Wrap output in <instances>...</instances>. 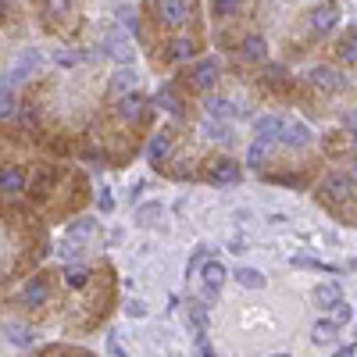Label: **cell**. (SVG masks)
Returning a JSON list of instances; mask_svg holds the SVG:
<instances>
[{"mask_svg": "<svg viewBox=\"0 0 357 357\" xmlns=\"http://www.w3.org/2000/svg\"><path fill=\"white\" fill-rule=\"evenodd\" d=\"M307 25H311L314 36L333 33V29L340 25V4H336V0H325V4H318V8L307 15Z\"/></svg>", "mask_w": 357, "mask_h": 357, "instance_id": "1", "label": "cell"}, {"mask_svg": "<svg viewBox=\"0 0 357 357\" xmlns=\"http://www.w3.org/2000/svg\"><path fill=\"white\" fill-rule=\"evenodd\" d=\"M193 11H197V4L193 0H158V15H161V22L165 25H186L190 18H193Z\"/></svg>", "mask_w": 357, "mask_h": 357, "instance_id": "2", "label": "cell"}, {"mask_svg": "<svg viewBox=\"0 0 357 357\" xmlns=\"http://www.w3.org/2000/svg\"><path fill=\"white\" fill-rule=\"evenodd\" d=\"M207 178H211L215 186H232V183H240V165L229 161V158H215L207 165Z\"/></svg>", "mask_w": 357, "mask_h": 357, "instance_id": "3", "label": "cell"}, {"mask_svg": "<svg viewBox=\"0 0 357 357\" xmlns=\"http://www.w3.org/2000/svg\"><path fill=\"white\" fill-rule=\"evenodd\" d=\"M307 82L318 86V89H325V93H336V89L343 86V75H340L336 68H329V65H314V68L307 72Z\"/></svg>", "mask_w": 357, "mask_h": 357, "instance_id": "4", "label": "cell"}, {"mask_svg": "<svg viewBox=\"0 0 357 357\" xmlns=\"http://www.w3.org/2000/svg\"><path fill=\"white\" fill-rule=\"evenodd\" d=\"M104 50L114 57L118 65H129L132 61V47H129V40L118 33V29H107V36H104Z\"/></svg>", "mask_w": 357, "mask_h": 357, "instance_id": "5", "label": "cell"}, {"mask_svg": "<svg viewBox=\"0 0 357 357\" xmlns=\"http://www.w3.org/2000/svg\"><path fill=\"white\" fill-rule=\"evenodd\" d=\"M200 279H204V289H207V296L215 301V296H218V289H222V282H225L229 275H225V268H222L218 261H204V264H200Z\"/></svg>", "mask_w": 357, "mask_h": 357, "instance_id": "6", "label": "cell"}, {"mask_svg": "<svg viewBox=\"0 0 357 357\" xmlns=\"http://www.w3.org/2000/svg\"><path fill=\"white\" fill-rule=\"evenodd\" d=\"M136 82H139V75L126 65V68H118L114 75H111V97L114 100H122V97H129V93H136Z\"/></svg>", "mask_w": 357, "mask_h": 357, "instance_id": "7", "label": "cell"}, {"mask_svg": "<svg viewBox=\"0 0 357 357\" xmlns=\"http://www.w3.org/2000/svg\"><path fill=\"white\" fill-rule=\"evenodd\" d=\"M40 65H43V57L36 54V50H22L18 57H15V68H11V82H18V79H29L33 72H40Z\"/></svg>", "mask_w": 357, "mask_h": 357, "instance_id": "8", "label": "cell"}, {"mask_svg": "<svg viewBox=\"0 0 357 357\" xmlns=\"http://www.w3.org/2000/svg\"><path fill=\"white\" fill-rule=\"evenodd\" d=\"M282 129H286V118H279V114H264L254 122V136H261V139H279Z\"/></svg>", "mask_w": 357, "mask_h": 357, "instance_id": "9", "label": "cell"}, {"mask_svg": "<svg viewBox=\"0 0 357 357\" xmlns=\"http://www.w3.org/2000/svg\"><path fill=\"white\" fill-rule=\"evenodd\" d=\"M22 301H25V307H43L47 304V275L29 279V286L22 289Z\"/></svg>", "mask_w": 357, "mask_h": 357, "instance_id": "10", "label": "cell"}, {"mask_svg": "<svg viewBox=\"0 0 357 357\" xmlns=\"http://www.w3.org/2000/svg\"><path fill=\"white\" fill-rule=\"evenodd\" d=\"M282 143H289V146H311V139H314V132L304 126V122H286V129H282V136H279Z\"/></svg>", "mask_w": 357, "mask_h": 357, "instance_id": "11", "label": "cell"}, {"mask_svg": "<svg viewBox=\"0 0 357 357\" xmlns=\"http://www.w3.org/2000/svg\"><path fill=\"white\" fill-rule=\"evenodd\" d=\"M22 190H25V172L22 168H4V172H0V193L18 197Z\"/></svg>", "mask_w": 357, "mask_h": 357, "instance_id": "12", "label": "cell"}, {"mask_svg": "<svg viewBox=\"0 0 357 357\" xmlns=\"http://www.w3.org/2000/svg\"><path fill=\"white\" fill-rule=\"evenodd\" d=\"M340 301H343V296H340V286H336V282H321V286H314V304H318L321 311H333Z\"/></svg>", "mask_w": 357, "mask_h": 357, "instance_id": "13", "label": "cell"}, {"mask_svg": "<svg viewBox=\"0 0 357 357\" xmlns=\"http://www.w3.org/2000/svg\"><path fill=\"white\" fill-rule=\"evenodd\" d=\"M215 79H218V65H215V61H200V65L193 68V75H190V82H193L197 89H211Z\"/></svg>", "mask_w": 357, "mask_h": 357, "instance_id": "14", "label": "cell"}, {"mask_svg": "<svg viewBox=\"0 0 357 357\" xmlns=\"http://www.w3.org/2000/svg\"><path fill=\"white\" fill-rule=\"evenodd\" d=\"M168 154H172V132H158V136L151 139V151H146V158H151L154 165H161Z\"/></svg>", "mask_w": 357, "mask_h": 357, "instance_id": "15", "label": "cell"}, {"mask_svg": "<svg viewBox=\"0 0 357 357\" xmlns=\"http://www.w3.org/2000/svg\"><path fill=\"white\" fill-rule=\"evenodd\" d=\"M143 97L139 93H129V97H122V107H118V114H122L126 118V122H139V118H143Z\"/></svg>", "mask_w": 357, "mask_h": 357, "instance_id": "16", "label": "cell"}, {"mask_svg": "<svg viewBox=\"0 0 357 357\" xmlns=\"http://www.w3.org/2000/svg\"><path fill=\"white\" fill-rule=\"evenodd\" d=\"M264 50H268V47H264L261 36H247L240 54H243V61H264Z\"/></svg>", "mask_w": 357, "mask_h": 357, "instance_id": "17", "label": "cell"}, {"mask_svg": "<svg viewBox=\"0 0 357 357\" xmlns=\"http://www.w3.org/2000/svg\"><path fill=\"white\" fill-rule=\"evenodd\" d=\"M236 282L247 286V289H261L264 286V275L257 272V268H240V272H236Z\"/></svg>", "mask_w": 357, "mask_h": 357, "instance_id": "18", "label": "cell"}, {"mask_svg": "<svg viewBox=\"0 0 357 357\" xmlns=\"http://www.w3.org/2000/svg\"><path fill=\"white\" fill-rule=\"evenodd\" d=\"M65 282L75 286V289L86 286V282H89V268H86V264H68V268H65Z\"/></svg>", "mask_w": 357, "mask_h": 357, "instance_id": "19", "label": "cell"}, {"mask_svg": "<svg viewBox=\"0 0 357 357\" xmlns=\"http://www.w3.org/2000/svg\"><path fill=\"white\" fill-rule=\"evenodd\" d=\"M247 161H250L254 168H261V165L268 161V139H261V136H257V139L250 143V151H247Z\"/></svg>", "mask_w": 357, "mask_h": 357, "instance_id": "20", "label": "cell"}, {"mask_svg": "<svg viewBox=\"0 0 357 357\" xmlns=\"http://www.w3.org/2000/svg\"><path fill=\"white\" fill-rule=\"evenodd\" d=\"M193 54H197V43L186 40V36L172 43V61H186V57H193Z\"/></svg>", "mask_w": 357, "mask_h": 357, "instance_id": "21", "label": "cell"}, {"mask_svg": "<svg viewBox=\"0 0 357 357\" xmlns=\"http://www.w3.org/2000/svg\"><path fill=\"white\" fill-rule=\"evenodd\" d=\"M154 104H158L161 111H168V114H178V111H183V104H178V97L172 93V89H161V93L154 97Z\"/></svg>", "mask_w": 357, "mask_h": 357, "instance_id": "22", "label": "cell"}, {"mask_svg": "<svg viewBox=\"0 0 357 357\" xmlns=\"http://www.w3.org/2000/svg\"><path fill=\"white\" fill-rule=\"evenodd\" d=\"M340 57L347 65H357V33H347L343 43H340Z\"/></svg>", "mask_w": 357, "mask_h": 357, "instance_id": "23", "label": "cell"}, {"mask_svg": "<svg viewBox=\"0 0 357 357\" xmlns=\"http://www.w3.org/2000/svg\"><path fill=\"white\" fill-rule=\"evenodd\" d=\"M336 329H340L336 321H318L314 329H311L314 333V343H333L336 340Z\"/></svg>", "mask_w": 357, "mask_h": 357, "instance_id": "24", "label": "cell"}, {"mask_svg": "<svg viewBox=\"0 0 357 357\" xmlns=\"http://www.w3.org/2000/svg\"><path fill=\"white\" fill-rule=\"evenodd\" d=\"M4 333H8V340L15 347H29V340H33V333H29L25 325H4Z\"/></svg>", "mask_w": 357, "mask_h": 357, "instance_id": "25", "label": "cell"}, {"mask_svg": "<svg viewBox=\"0 0 357 357\" xmlns=\"http://www.w3.org/2000/svg\"><path fill=\"white\" fill-rule=\"evenodd\" d=\"M158 215H161V204H143L136 211V225H154Z\"/></svg>", "mask_w": 357, "mask_h": 357, "instance_id": "26", "label": "cell"}, {"mask_svg": "<svg viewBox=\"0 0 357 357\" xmlns=\"http://www.w3.org/2000/svg\"><path fill=\"white\" fill-rule=\"evenodd\" d=\"M325 193H333V197H347V193H350V178H343V175L329 178V183H325Z\"/></svg>", "mask_w": 357, "mask_h": 357, "instance_id": "27", "label": "cell"}, {"mask_svg": "<svg viewBox=\"0 0 357 357\" xmlns=\"http://www.w3.org/2000/svg\"><path fill=\"white\" fill-rule=\"evenodd\" d=\"M204 132L211 136V139H222V143H232V129L229 126H218V122H207Z\"/></svg>", "mask_w": 357, "mask_h": 357, "instance_id": "28", "label": "cell"}, {"mask_svg": "<svg viewBox=\"0 0 357 357\" xmlns=\"http://www.w3.org/2000/svg\"><path fill=\"white\" fill-rule=\"evenodd\" d=\"M93 229H97V225H93V218H79V222L68 229V236H72V240H86V236L93 232Z\"/></svg>", "mask_w": 357, "mask_h": 357, "instance_id": "29", "label": "cell"}, {"mask_svg": "<svg viewBox=\"0 0 357 357\" xmlns=\"http://www.w3.org/2000/svg\"><path fill=\"white\" fill-rule=\"evenodd\" d=\"M15 107H18V104H15V97H11V89L0 86V118H11Z\"/></svg>", "mask_w": 357, "mask_h": 357, "instance_id": "30", "label": "cell"}, {"mask_svg": "<svg viewBox=\"0 0 357 357\" xmlns=\"http://www.w3.org/2000/svg\"><path fill=\"white\" fill-rule=\"evenodd\" d=\"M207 111H211L215 118H229V114H232V104H229L225 97H215L211 104H207Z\"/></svg>", "mask_w": 357, "mask_h": 357, "instance_id": "31", "label": "cell"}, {"mask_svg": "<svg viewBox=\"0 0 357 357\" xmlns=\"http://www.w3.org/2000/svg\"><path fill=\"white\" fill-rule=\"evenodd\" d=\"M236 8H240V0H215V11L218 15H232Z\"/></svg>", "mask_w": 357, "mask_h": 357, "instance_id": "32", "label": "cell"}, {"mask_svg": "<svg viewBox=\"0 0 357 357\" xmlns=\"http://www.w3.org/2000/svg\"><path fill=\"white\" fill-rule=\"evenodd\" d=\"M126 311H129V318H146V304L143 301H132Z\"/></svg>", "mask_w": 357, "mask_h": 357, "instance_id": "33", "label": "cell"}, {"mask_svg": "<svg viewBox=\"0 0 357 357\" xmlns=\"http://www.w3.org/2000/svg\"><path fill=\"white\" fill-rule=\"evenodd\" d=\"M68 11V0H50L47 4V15H65Z\"/></svg>", "mask_w": 357, "mask_h": 357, "instance_id": "34", "label": "cell"}, {"mask_svg": "<svg viewBox=\"0 0 357 357\" xmlns=\"http://www.w3.org/2000/svg\"><path fill=\"white\" fill-rule=\"evenodd\" d=\"M347 318H350V307H347V304L340 301V304H336V325H343Z\"/></svg>", "mask_w": 357, "mask_h": 357, "instance_id": "35", "label": "cell"}, {"mask_svg": "<svg viewBox=\"0 0 357 357\" xmlns=\"http://www.w3.org/2000/svg\"><path fill=\"white\" fill-rule=\"evenodd\" d=\"M100 211H114V197H111L107 190L100 193Z\"/></svg>", "mask_w": 357, "mask_h": 357, "instance_id": "36", "label": "cell"}, {"mask_svg": "<svg viewBox=\"0 0 357 357\" xmlns=\"http://www.w3.org/2000/svg\"><path fill=\"white\" fill-rule=\"evenodd\" d=\"M107 350H111V357H126V350H122V347H118L114 340H107Z\"/></svg>", "mask_w": 357, "mask_h": 357, "instance_id": "37", "label": "cell"}, {"mask_svg": "<svg viewBox=\"0 0 357 357\" xmlns=\"http://www.w3.org/2000/svg\"><path fill=\"white\" fill-rule=\"evenodd\" d=\"M347 126H350V129L357 132V111H350V114H347Z\"/></svg>", "mask_w": 357, "mask_h": 357, "instance_id": "38", "label": "cell"}, {"mask_svg": "<svg viewBox=\"0 0 357 357\" xmlns=\"http://www.w3.org/2000/svg\"><path fill=\"white\" fill-rule=\"evenodd\" d=\"M272 357H289V354H272Z\"/></svg>", "mask_w": 357, "mask_h": 357, "instance_id": "39", "label": "cell"}]
</instances>
